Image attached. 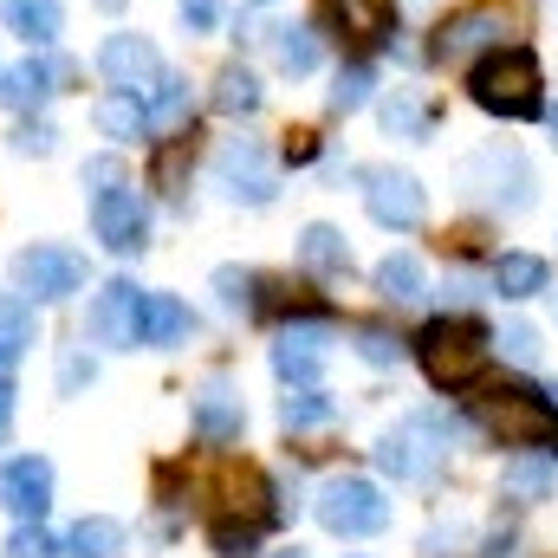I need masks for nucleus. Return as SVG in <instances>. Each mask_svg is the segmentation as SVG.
<instances>
[{"label": "nucleus", "instance_id": "16", "mask_svg": "<svg viewBox=\"0 0 558 558\" xmlns=\"http://www.w3.org/2000/svg\"><path fill=\"white\" fill-rule=\"evenodd\" d=\"M137 286L131 279H111L105 292H98V305H92V338H105V344H131V331H137Z\"/></svg>", "mask_w": 558, "mask_h": 558}, {"label": "nucleus", "instance_id": "23", "mask_svg": "<svg viewBox=\"0 0 558 558\" xmlns=\"http://www.w3.org/2000/svg\"><path fill=\"white\" fill-rule=\"evenodd\" d=\"M331 20H344L351 39H384L390 20H397V0H325Z\"/></svg>", "mask_w": 558, "mask_h": 558}, {"label": "nucleus", "instance_id": "2", "mask_svg": "<svg viewBox=\"0 0 558 558\" xmlns=\"http://www.w3.org/2000/svg\"><path fill=\"white\" fill-rule=\"evenodd\" d=\"M468 98L494 118H546V92H539V59L526 46H494L474 72H468Z\"/></svg>", "mask_w": 558, "mask_h": 558}, {"label": "nucleus", "instance_id": "4", "mask_svg": "<svg viewBox=\"0 0 558 558\" xmlns=\"http://www.w3.org/2000/svg\"><path fill=\"white\" fill-rule=\"evenodd\" d=\"M474 422H481L487 435H500L507 448H539V441L558 435L553 403H546L539 390H526V384H487V390L474 397Z\"/></svg>", "mask_w": 558, "mask_h": 558}, {"label": "nucleus", "instance_id": "25", "mask_svg": "<svg viewBox=\"0 0 558 558\" xmlns=\"http://www.w3.org/2000/svg\"><path fill=\"white\" fill-rule=\"evenodd\" d=\"M377 292H384L390 305H416L422 299V260L416 254H384V260H377Z\"/></svg>", "mask_w": 558, "mask_h": 558}, {"label": "nucleus", "instance_id": "1", "mask_svg": "<svg viewBox=\"0 0 558 558\" xmlns=\"http://www.w3.org/2000/svg\"><path fill=\"white\" fill-rule=\"evenodd\" d=\"M487 357H494V331L481 318H468V312L422 325V338H416V364L435 390H468L487 371Z\"/></svg>", "mask_w": 558, "mask_h": 558}, {"label": "nucleus", "instance_id": "36", "mask_svg": "<svg viewBox=\"0 0 558 558\" xmlns=\"http://www.w3.org/2000/svg\"><path fill=\"white\" fill-rule=\"evenodd\" d=\"M215 292H221V305H228V312H254V274L221 267V274H215Z\"/></svg>", "mask_w": 558, "mask_h": 558}, {"label": "nucleus", "instance_id": "12", "mask_svg": "<svg viewBox=\"0 0 558 558\" xmlns=\"http://www.w3.org/2000/svg\"><path fill=\"white\" fill-rule=\"evenodd\" d=\"M0 507L13 520H39L52 507V461L46 454H20L0 468Z\"/></svg>", "mask_w": 558, "mask_h": 558}, {"label": "nucleus", "instance_id": "38", "mask_svg": "<svg viewBox=\"0 0 558 558\" xmlns=\"http://www.w3.org/2000/svg\"><path fill=\"white\" fill-rule=\"evenodd\" d=\"M13 149H20V156H52V124H26V131L13 137Z\"/></svg>", "mask_w": 558, "mask_h": 558}, {"label": "nucleus", "instance_id": "43", "mask_svg": "<svg viewBox=\"0 0 558 558\" xmlns=\"http://www.w3.org/2000/svg\"><path fill=\"white\" fill-rule=\"evenodd\" d=\"M286 558H305V553H286Z\"/></svg>", "mask_w": 558, "mask_h": 558}, {"label": "nucleus", "instance_id": "3", "mask_svg": "<svg viewBox=\"0 0 558 558\" xmlns=\"http://www.w3.org/2000/svg\"><path fill=\"white\" fill-rule=\"evenodd\" d=\"M468 428L454 416H441V410H422V416L397 422L384 441H377V468L384 474H397V481H428L441 461H448V441H461Z\"/></svg>", "mask_w": 558, "mask_h": 558}, {"label": "nucleus", "instance_id": "22", "mask_svg": "<svg viewBox=\"0 0 558 558\" xmlns=\"http://www.w3.org/2000/svg\"><path fill=\"white\" fill-rule=\"evenodd\" d=\"M7 26H13L20 39L46 46V39H59V26H65V0H7Z\"/></svg>", "mask_w": 558, "mask_h": 558}, {"label": "nucleus", "instance_id": "14", "mask_svg": "<svg viewBox=\"0 0 558 558\" xmlns=\"http://www.w3.org/2000/svg\"><path fill=\"white\" fill-rule=\"evenodd\" d=\"M553 487H558V454H546V448H526L500 468V494L513 507H539V500H553Z\"/></svg>", "mask_w": 558, "mask_h": 558}, {"label": "nucleus", "instance_id": "30", "mask_svg": "<svg viewBox=\"0 0 558 558\" xmlns=\"http://www.w3.org/2000/svg\"><path fill=\"white\" fill-rule=\"evenodd\" d=\"M156 98H149V124H162V131H175V124H189V78H175V72H162L156 85H149Z\"/></svg>", "mask_w": 558, "mask_h": 558}, {"label": "nucleus", "instance_id": "20", "mask_svg": "<svg viewBox=\"0 0 558 558\" xmlns=\"http://www.w3.org/2000/svg\"><path fill=\"white\" fill-rule=\"evenodd\" d=\"M487 286H494L500 299H533V292L553 286V267H546L539 254H500L494 274H487Z\"/></svg>", "mask_w": 558, "mask_h": 558}, {"label": "nucleus", "instance_id": "31", "mask_svg": "<svg viewBox=\"0 0 558 558\" xmlns=\"http://www.w3.org/2000/svg\"><path fill=\"white\" fill-rule=\"evenodd\" d=\"M215 105H221L228 118H247V111L260 105V85H254V72L228 65V72H221V85H215Z\"/></svg>", "mask_w": 558, "mask_h": 558}, {"label": "nucleus", "instance_id": "11", "mask_svg": "<svg viewBox=\"0 0 558 558\" xmlns=\"http://www.w3.org/2000/svg\"><path fill=\"white\" fill-rule=\"evenodd\" d=\"M98 72H105L118 92H149V85L162 78V59H156V46H149L143 33H111V39L98 46Z\"/></svg>", "mask_w": 558, "mask_h": 558}, {"label": "nucleus", "instance_id": "24", "mask_svg": "<svg viewBox=\"0 0 558 558\" xmlns=\"http://www.w3.org/2000/svg\"><path fill=\"white\" fill-rule=\"evenodd\" d=\"M299 260H305L312 274H344V267H351V247H344V234H338V228L312 221V228L299 234Z\"/></svg>", "mask_w": 558, "mask_h": 558}, {"label": "nucleus", "instance_id": "26", "mask_svg": "<svg viewBox=\"0 0 558 558\" xmlns=\"http://www.w3.org/2000/svg\"><path fill=\"white\" fill-rule=\"evenodd\" d=\"M338 416V403L318 390V384H292L286 397H279V422L286 428H318V422H331Z\"/></svg>", "mask_w": 558, "mask_h": 558}, {"label": "nucleus", "instance_id": "28", "mask_svg": "<svg viewBox=\"0 0 558 558\" xmlns=\"http://www.w3.org/2000/svg\"><path fill=\"white\" fill-rule=\"evenodd\" d=\"M494 344H500V357L520 364V371H539V364H546V338H539V325H526V318H507Z\"/></svg>", "mask_w": 558, "mask_h": 558}, {"label": "nucleus", "instance_id": "40", "mask_svg": "<svg viewBox=\"0 0 558 558\" xmlns=\"http://www.w3.org/2000/svg\"><path fill=\"white\" fill-rule=\"evenodd\" d=\"M0 441H7V410H0Z\"/></svg>", "mask_w": 558, "mask_h": 558}, {"label": "nucleus", "instance_id": "34", "mask_svg": "<svg viewBox=\"0 0 558 558\" xmlns=\"http://www.w3.org/2000/svg\"><path fill=\"white\" fill-rule=\"evenodd\" d=\"M364 98H371V65H344L331 85V111H357Z\"/></svg>", "mask_w": 558, "mask_h": 558}, {"label": "nucleus", "instance_id": "7", "mask_svg": "<svg viewBox=\"0 0 558 558\" xmlns=\"http://www.w3.org/2000/svg\"><path fill=\"white\" fill-rule=\"evenodd\" d=\"M364 182H371V189H364V202H371V221H377V228L410 234V228L428 221V195H422L416 175H403V169H371Z\"/></svg>", "mask_w": 558, "mask_h": 558}, {"label": "nucleus", "instance_id": "32", "mask_svg": "<svg viewBox=\"0 0 558 558\" xmlns=\"http://www.w3.org/2000/svg\"><path fill=\"white\" fill-rule=\"evenodd\" d=\"M384 124L397 137H428V105L410 98V92H397V98H384Z\"/></svg>", "mask_w": 558, "mask_h": 558}, {"label": "nucleus", "instance_id": "8", "mask_svg": "<svg viewBox=\"0 0 558 558\" xmlns=\"http://www.w3.org/2000/svg\"><path fill=\"white\" fill-rule=\"evenodd\" d=\"M215 182H221L234 202H247V208H267V202H274V162H267L260 143H247V137H234L215 156Z\"/></svg>", "mask_w": 558, "mask_h": 558}, {"label": "nucleus", "instance_id": "17", "mask_svg": "<svg viewBox=\"0 0 558 558\" xmlns=\"http://www.w3.org/2000/svg\"><path fill=\"white\" fill-rule=\"evenodd\" d=\"M59 78H65V65H52V59H20V65L0 78V98H7L13 111H39V105L59 92Z\"/></svg>", "mask_w": 558, "mask_h": 558}, {"label": "nucleus", "instance_id": "29", "mask_svg": "<svg viewBox=\"0 0 558 558\" xmlns=\"http://www.w3.org/2000/svg\"><path fill=\"white\" fill-rule=\"evenodd\" d=\"M65 553L72 558H118L124 553V526L118 520H78L72 539H65Z\"/></svg>", "mask_w": 558, "mask_h": 558}, {"label": "nucleus", "instance_id": "15", "mask_svg": "<svg viewBox=\"0 0 558 558\" xmlns=\"http://www.w3.org/2000/svg\"><path fill=\"white\" fill-rule=\"evenodd\" d=\"M195 428H202L208 441H234V435L247 428V410H241V390H234L228 377H208V384L195 390Z\"/></svg>", "mask_w": 558, "mask_h": 558}, {"label": "nucleus", "instance_id": "5", "mask_svg": "<svg viewBox=\"0 0 558 558\" xmlns=\"http://www.w3.org/2000/svg\"><path fill=\"white\" fill-rule=\"evenodd\" d=\"M318 526H325L331 539H377V533L390 526V500H384L377 481L338 474V481L318 487Z\"/></svg>", "mask_w": 558, "mask_h": 558}, {"label": "nucleus", "instance_id": "6", "mask_svg": "<svg viewBox=\"0 0 558 558\" xmlns=\"http://www.w3.org/2000/svg\"><path fill=\"white\" fill-rule=\"evenodd\" d=\"M13 286H20V299L26 292L33 299H72L85 286V260L72 247H20L13 254Z\"/></svg>", "mask_w": 558, "mask_h": 558}, {"label": "nucleus", "instance_id": "35", "mask_svg": "<svg viewBox=\"0 0 558 558\" xmlns=\"http://www.w3.org/2000/svg\"><path fill=\"white\" fill-rule=\"evenodd\" d=\"M357 357H364V364H397V357H403V338H390L384 325H364V331H357Z\"/></svg>", "mask_w": 558, "mask_h": 558}, {"label": "nucleus", "instance_id": "37", "mask_svg": "<svg viewBox=\"0 0 558 558\" xmlns=\"http://www.w3.org/2000/svg\"><path fill=\"white\" fill-rule=\"evenodd\" d=\"M175 7H182L189 33H208V26H221V0H175Z\"/></svg>", "mask_w": 558, "mask_h": 558}, {"label": "nucleus", "instance_id": "10", "mask_svg": "<svg viewBox=\"0 0 558 558\" xmlns=\"http://www.w3.org/2000/svg\"><path fill=\"white\" fill-rule=\"evenodd\" d=\"M92 221H98V241L111 254H137L143 234H149V202H143L137 189H98Z\"/></svg>", "mask_w": 558, "mask_h": 558}, {"label": "nucleus", "instance_id": "27", "mask_svg": "<svg viewBox=\"0 0 558 558\" xmlns=\"http://www.w3.org/2000/svg\"><path fill=\"white\" fill-rule=\"evenodd\" d=\"M274 65L292 72V78H305L318 65V33L312 26H274Z\"/></svg>", "mask_w": 558, "mask_h": 558}, {"label": "nucleus", "instance_id": "19", "mask_svg": "<svg viewBox=\"0 0 558 558\" xmlns=\"http://www.w3.org/2000/svg\"><path fill=\"white\" fill-rule=\"evenodd\" d=\"M39 338V325H33V305L20 299V292H0V384L13 377V364L26 357V344Z\"/></svg>", "mask_w": 558, "mask_h": 558}, {"label": "nucleus", "instance_id": "18", "mask_svg": "<svg viewBox=\"0 0 558 558\" xmlns=\"http://www.w3.org/2000/svg\"><path fill=\"white\" fill-rule=\"evenodd\" d=\"M500 26H507V13H500V7H468V13H454V20L441 26L435 52H441V59H461V52H474V46L500 39Z\"/></svg>", "mask_w": 558, "mask_h": 558}, {"label": "nucleus", "instance_id": "42", "mask_svg": "<svg viewBox=\"0 0 558 558\" xmlns=\"http://www.w3.org/2000/svg\"><path fill=\"white\" fill-rule=\"evenodd\" d=\"M553 137H558V111H553Z\"/></svg>", "mask_w": 558, "mask_h": 558}, {"label": "nucleus", "instance_id": "33", "mask_svg": "<svg viewBox=\"0 0 558 558\" xmlns=\"http://www.w3.org/2000/svg\"><path fill=\"white\" fill-rule=\"evenodd\" d=\"M7 558H59V539L39 520H20V533L7 539Z\"/></svg>", "mask_w": 558, "mask_h": 558}, {"label": "nucleus", "instance_id": "21", "mask_svg": "<svg viewBox=\"0 0 558 558\" xmlns=\"http://www.w3.org/2000/svg\"><path fill=\"white\" fill-rule=\"evenodd\" d=\"M98 131L111 143H137L149 137V105H143L137 92H111L105 105H98Z\"/></svg>", "mask_w": 558, "mask_h": 558}, {"label": "nucleus", "instance_id": "9", "mask_svg": "<svg viewBox=\"0 0 558 558\" xmlns=\"http://www.w3.org/2000/svg\"><path fill=\"white\" fill-rule=\"evenodd\" d=\"M325 357H331V331H325V325H312V318L286 325V331L274 338V371H279V384H286V390H292V384H318Z\"/></svg>", "mask_w": 558, "mask_h": 558}, {"label": "nucleus", "instance_id": "39", "mask_svg": "<svg viewBox=\"0 0 558 558\" xmlns=\"http://www.w3.org/2000/svg\"><path fill=\"white\" fill-rule=\"evenodd\" d=\"M59 384H65V390L92 384V357H78V351H72V357H65V371H59Z\"/></svg>", "mask_w": 558, "mask_h": 558}, {"label": "nucleus", "instance_id": "41", "mask_svg": "<svg viewBox=\"0 0 558 558\" xmlns=\"http://www.w3.org/2000/svg\"><path fill=\"white\" fill-rule=\"evenodd\" d=\"M546 397H553V403H558V384H553V390H546Z\"/></svg>", "mask_w": 558, "mask_h": 558}, {"label": "nucleus", "instance_id": "44", "mask_svg": "<svg viewBox=\"0 0 558 558\" xmlns=\"http://www.w3.org/2000/svg\"><path fill=\"white\" fill-rule=\"evenodd\" d=\"M553 292H558V286H553Z\"/></svg>", "mask_w": 558, "mask_h": 558}, {"label": "nucleus", "instance_id": "13", "mask_svg": "<svg viewBox=\"0 0 558 558\" xmlns=\"http://www.w3.org/2000/svg\"><path fill=\"white\" fill-rule=\"evenodd\" d=\"M189 331H195V312H189L182 299H169V292H143L137 299V331H131V344L169 351V344H182Z\"/></svg>", "mask_w": 558, "mask_h": 558}]
</instances>
